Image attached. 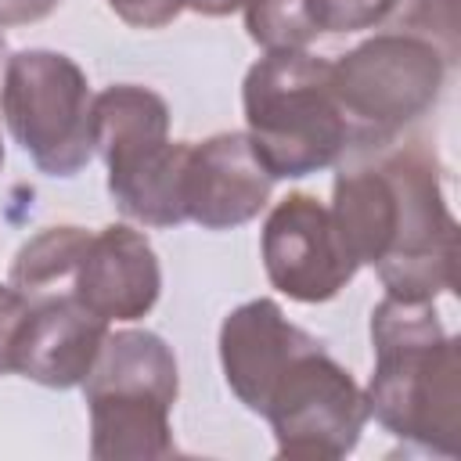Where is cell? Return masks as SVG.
<instances>
[{
	"label": "cell",
	"mask_w": 461,
	"mask_h": 461,
	"mask_svg": "<svg viewBox=\"0 0 461 461\" xmlns=\"http://www.w3.org/2000/svg\"><path fill=\"white\" fill-rule=\"evenodd\" d=\"M375 371L367 411L385 432L429 454H461V353L432 299L385 295L371 310Z\"/></svg>",
	"instance_id": "cell-1"
},
{
	"label": "cell",
	"mask_w": 461,
	"mask_h": 461,
	"mask_svg": "<svg viewBox=\"0 0 461 461\" xmlns=\"http://www.w3.org/2000/svg\"><path fill=\"white\" fill-rule=\"evenodd\" d=\"M245 137L274 180L328 169L349 144V122L331 86V61L310 50H267L241 86Z\"/></svg>",
	"instance_id": "cell-2"
},
{
	"label": "cell",
	"mask_w": 461,
	"mask_h": 461,
	"mask_svg": "<svg viewBox=\"0 0 461 461\" xmlns=\"http://www.w3.org/2000/svg\"><path fill=\"white\" fill-rule=\"evenodd\" d=\"M176 389V357L155 331H108L90 375L83 378L90 454L97 461L169 457V411Z\"/></svg>",
	"instance_id": "cell-3"
},
{
	"label": "cell",
	"mask_w": 461,
	"mask_h": 461,
	"mask_svg": "<svg viewBox=\"0 0 461 461\" xmlns=\"http://www.w3.org/2000/svg\"><path fill=\"white\" fill-rule=\"evenodd\" d=\"M94 151L122 216L148 227L184 223V162L191 140H169V104L151 86L115 83L94 97Z\"/></svg>",
	"instance_id": "cell-4"
},
{
	"label": "cell",
	"mask_w": 461,
	"mask_h": 461,
	"mask_svg": "<svg viewBox=\"0 0 461 461\" xmlns=\"http://www.w3.org/2000/svg\"><path fill=\"white\" fill-rule=\"evenodd\" d=\"M86 72L61 50H18L4 65L0 112L47 176H76L94 155Z\"/></svg>",
	"instance_id": "cell-5"
},
{
	"label": "cell",
	"mask_w": 461,
	"mask_h": 461,
	"mask_svg": "<svg viewBox=\"0 0 461 461\" xmlns=\"http://www.w3.org/2000/svg\"><path fill=\"white\" fill-rule=\"evenodd\" d=\"M447 54L414 32H378L331 61V86L349 122L367 144L385 140L421 119L447 79Z\"/></svg>",
	"instance_id": "cell-6"
},
{
	"label": "cell",
	"mask_w": 461,
	"mask_h": 461,
	"mask_svg": "<svg viewBox=\"0 0 461 461\" xmlns=\"http://www.w3.org/2000/svg\"><path fill=\"white\" fill-rule=\"evenodd\" d=\"M396 187V223L385 259L375 267L385 295L436 299L454 288L457 220L447 209L439 166L429 148L400 144L382 151Z\"/></svg>",
	"instance_id": "cell-7"
},
{
	"label": "cell",
	"mask_w": 461,
	"mask_h": 461,
	"mask_svg": "<svg viewBox=\"0 0 461 461\" xmlns=\"http://www.w3.org/2000/svg\"><path fill=\"white\" fill-rule=\"evenodd\" d=\"M263 418L274 429L281 457L335 461L360 443L371 411L353 375L324 346H313L281 371Z\"/></svg>",
	"instance_id": "cell-8"
},
{
	"label": "cell",
	"mask_w": 461,
	"mask_h": 461,
	"mask_svg": "<svg viewBox=\"0 0 461 461\" xmlns=\"http://www.w3.org/2000/svg\"><path fill=\"white\" fill-rule=\"evenodd\" d=\"M259 249L270 285L299 303L335 299L360 267L342 245L331 209L303 191L281 198L270 209Z\"/></svg>",
	"instance_id": "cell-9"
},
{
	"label": "cell",
	"mask_w": 461,
	"mask_h": 461,
	"mask_svg": "<svg viewBox=\"0 0 461 461\" xmlns=\"http://www.w3.org/2000/svg\"><path fill=\"white\" fill-rule=\"evenodd\" d=\"M274 176L256 158L245 133H212L187 144L184 162V216L205 230H230L259 216L270 202Z\"/></svg>",
	"instance_id": "cell-10"
},
{
	"label": "cell",
	"mask_w": 461,
	"mask_h": 461,
	"mask_svg": "<svg viewBox=\"0 0 461 461\" xmlns=\"http://www.w3.org/2000/svg\"><path fill=\"white\" fill-rule=\"evenodd\" d=\"M313 346L321 342L292 324L274 299H249L234 306L220 324L223 378L252 414H263L281 371Z\"/></svg>",
	"instance_id": "cell-11"
},
{
	"label": "cell",
	"mask_w": 461,
	"mask_h": 461,
	"mask_svg": "<svg viewBox=\"0 0 461 461\" xmlns=\"http://www.w3.org/2000/svg\"><path fill=\"white\" fill-rule=\"evenodd\" d=\"M162 292V270L151 241L126 227L108 223L90 234V245L72 274V295L101 321H140Z\"/></svg>",
	"instance_id": "cell-12"
},
{
	"label": "cell",
	"mask_w": 461,
	"mask_h": 461,
	"mask_svg": "<svg viewBox=\"0 0 461 461\" xmlns=\"http://www.w3.org/2000/svg\"><path fill=\"white\" fill-rule=\"evenodd\" d=\"M108 321L90 313L76 295H47L29 303V313L14 339V371L47 385L72 389L90 375Z\"/></svg>",
	"instance_id": "cell-13"
},
{
	"label": "cell",
	"mask_w": 461,
	"mask_h": 461,
	"mask_svg": "<svg viewBox=\"0 0 461 461\" xmlns=\"http://www.w3.org/2000/svg\"><path fill=\"white\" fill-rule=\"evenodd\" d=\"M86 245H90V230L83 227H43L36 238H29L18 249L11 263V285L29 299L36 292H47L54 281L76 274Z\"/></svg>",
	"instance_id": "cell-14"
},
{
	"label": "cell",
	"mask_w": 461,
	"mask_h": 461,
	"mask_svg": "<svg viewBox=\"0 0 461 461\" xmlns=\"http://www.w3.org/2000/svg\"><path fill=\"white\" fill-rule=\"evenodd\" d=\"M245 29L263 50H306L321 29L310 0H245Z\"/></svg>",
	"instance_id": "cell-15"
},
{
	"label": "cell",
	"mask_w": 461,
	"mask_h": 461,
	"mask_svg": "<svg viewBox=\"0 0 461 461\" xmlns=\"http://www.w3.org/2000/svg\"><path fill=\"white\" fill-rule=\"evenodd\" d=\"M396 11V0H310L313 25L321 32L375 29Z\"/></svg>",
	"instance_id": "cell-16"
},
{
	"label": "cell",
	"mask_w": 461,
	"mask_h": 461,
	"mask_svg": "<svg viewBox=\"0 0 461 461\" xmlns=\"http://www.w3.org/2000/svg\"><path fill=\"white\" fill-rule=\"evenodd\" d=\"M29 303L32 299L14 285H0V375L14 371V339L29 313Z\"/></svg>",
	"instance_id": "cell-17"
},
{
	"label": "cell",
	"mask_w": 461,
	"mask_h": 461,
	"mask_svg": "<svg viewBox=\"0 0 461 461\" xmlns=\"http://www.w3.org/2000/svg\"><path fill=\"white\" fill-rule=\"evenodd\" d=\"M108 7L133 29H162L187 7V0H108Z\"/></svg>",
	"instance_id": "cell-18"
},
{
	"label": "cell",
	"mask_w": 461,
	"mask_h": 461,
	"mask_svg": "<svg viewBox=\"0 0 461 461\" xmlns=\"http://www.w3.org/2000/svg\"><path fill=\"white\" fill-rule=\"evenodd\" d=\"M61 0H0V29L4 25H29L47 18Z\"/></svg>",
	"instance_id": "cell-19"
},
{
	"label": "cell",
	"mask_w": 461,
	"mask_h": 461,
	"mask_svg": "<svg viewBox=\"0 0 461 461\" xmlns=\"http://www.w3.org/2000/svg\"><path fill=\"white\" fill-rule=\"evenodd\" d=\"M245 0H187V7L191 11H198V14H209V18H220V14H230V11H238Z\"/></svg>",
	"instance_id": "cell-20"
},
{
	"label": "cell",
	"mask_w": 461,
	"mask_h": 461,
	"mask_svg": "<svg viewBox=\"0 0 461 461\" xmlns=\"http://www.w3.org/2000/svg\"><path fill=\"white\" fill-rule=\"evenodd\" d=\"M0 54H4V32H0Z\"/></svg>",
	"instance_id": "cell-21"
},
{
	"label": "cell",
	"mask_w": 461,
	"mask_h": 461,
	"mask_svg": "<svg viewBox=\"0 0 461 461\" xmlns=\"http://www.w3.org/2000/svg\"><path fill=\"white\" fill-rule=\"evenodd\" d=\"M0 166H4V144H0Z\"/></svg>",
	"instance_id": "cell-22"
}]
</instances>
